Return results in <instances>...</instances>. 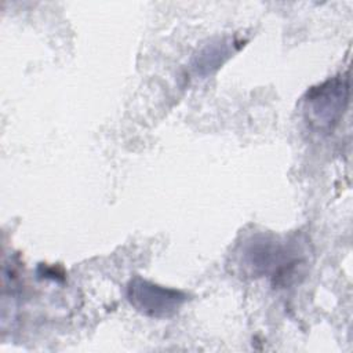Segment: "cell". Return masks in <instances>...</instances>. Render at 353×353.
Listing matches in <instances>:
<instances>
[{"mask_svg": "<svg viewBox=\"0 0 353 353\" xmlns=\"http://www.w3.org/2000/svg\"><path fill=\"white\" fill-rule=\"evenodd\" d=\"M241 262L250 274L272 273L277 284H287L295 276V269L302 259L294 258L283 243L270 240L266 236H256L247 241L243 248Z\"/></svg>", "mask_w": 353, "mask_h": 353, "instance_id": "2", "label": "cell"}, {"mask_svg": "<svg viewBox=\"0 0 353 353\" xmlns=\"http://www.w3.org/2000/svg\"><path fill=\"white\" fill-rule=\"evenodd\" d=\"M127 298L135 310L153 319L174 316L188 299L179 290L163 287L142 277H134L128 283Z\"/></svg>", "mask_w": 353, "mask_h": 353, "instance_id": "3", "label": "cell"}, {"mask_svg": "<svg viewBox=\"0 0 353 353\" xmlns=\"http://www.w3.org/2000/svg\"><path fill=\"white\" fill-rule=\"evenodd\" d=\"M349 101V79L332 77L312 87L303 101L306 123L317 132H331L342 119Z\"/></svg>", "mask_w": 353, "mask_h": 353, "instance_id": "1", "label": "cell"}]
</instances>
